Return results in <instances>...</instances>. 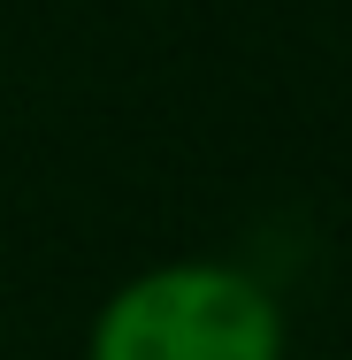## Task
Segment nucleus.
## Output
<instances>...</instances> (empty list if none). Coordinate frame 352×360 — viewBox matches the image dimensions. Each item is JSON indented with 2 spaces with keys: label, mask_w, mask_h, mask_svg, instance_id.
Listing matches in <instances>:
<instances>
[{
  "label": "nucleus",
  "mask_w": 352,
  "mask_h": 360,
  "mask_svg": "<svg viewBox=\"0 0 352 360\" xmlns=\"http://www.w3.org/2000/svg\"><path fill=\"white\" fill-rule=\"evenodd\" d=\"M276 299L237 269H161L107 299L92 360H276Z\"/></svg>",
  "instance_id": "f257e3e1"
}]
</instances>
